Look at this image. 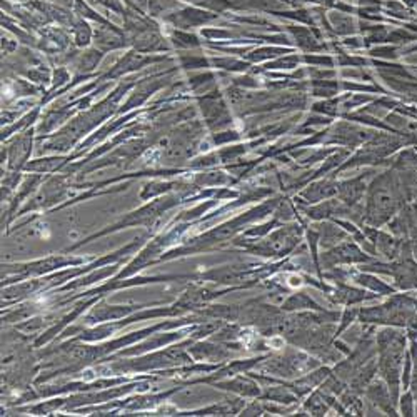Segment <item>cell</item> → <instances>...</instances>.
<instances>
[{"mask_svg": "<svg viewBox=\"0 0 417 417\" xmlns=\"http://www.w3.org/2000/svg\"><path fill=\"white\" fill-rule=\"evenodd\" d=\"M381 371L387 381L392 401L397 403L403 368L406 365V339L397 333H384L381 336Z\"/></svg>", "mask_w": 417, "mask_h": 417, "instance_id": "1", "label": "cell"}, {"mask_svg": "<svg viewBox=\"0 0 417 417\" xmlns=\"http://www.w3.org/2000/svg\"><path fill=\"white\" fill-rule=\"evenodd\" d=\"M401 194H399V182L392 172H385L381 175L371 187L369 194V219L374 224L387 221L389 217L394 216V212L399 207Z\"/></svg>", "mask_w": 417, "mask_h": 417, "instance_id": "2", "label": "cell"}, {"mask_svg": "<svg viewBox=\"0 0 417 417\" xmlns=\"http://www.w3.org/2000/svg\"><path fill=\"white\" fill-rule=\"evenodd\" d=\"M184 2L192 3L194 7H199V9L217 12V14H221V12L227 10L229 7H232L229 0H184Z\"/></svg>", "mask_w": 417, "mask_h": 417, "instance_id": "7", "label": "cell"}, {"mask_svg": "<svg viewBox=\"0 0 417 417\" xmlns=\"http://www.w3.org/2000/svg\"><path fill=\"white\" fill-rule=\"evenodd\" d=\"M364 192V184L361 181H350V182H344L341 185V194L342 199L346 202H354L356 199L361 197V194Z\"/></svg>", "mask_w": 417, "mask_h": 417, "instance_id": "8", "label": "cell"}, {"mask_svg": "<svg viewBox=\"0 0 417 417\" xmlns=\"http://www.w3.org/2000/svg\"><path fill=\"white\" fill-rule=\"evenodd\" d=\"M14 47H15V42H12L9 37H3V35H2V50H3V52L9 54L10 50L14 49Z\"/></svg>", "mask_w": 417, "mask_h": 417, "instance_id": "12", "label": "cell"}, {"mask_svg": "<svg viewBox=\"0 0 417 417\" xmlns=\"http://www.w3.org/2000/svg\"><path fill=\"white\" fill-rule=\"evenodd\" d=\"M217 15L212 14L210 10L199 9V7H177V9L169 12L166 15V21L172 23L174 27L179 29H192V27L205 25V23L212 22Z\"/></svg>", "mask_w": 417, "mask_h": 417, "instance_id": "3", "label": "cell"}, {"mask_svg": "<svg viewBox=\"0 0 417 417\" xmlns=\"http://www.w3.org/2000/svg\"><path fill=\"white\" fill-rule=\"evenodd\" d=\"M401 409H403L404 416H412L414 414V401H412V396L406 392L403 397V403H401Z\"/></svg>", "mask_w": 417, "mask_h": 417, "instance_id": "11", "label": "cell"}, {"mask_svg": "<svg viewBox=\"0 0 417 417\" xmlns=\"http://www.w3.org/2000/svg\"><path fill=\"white\" fill-rule=\"evenodd\" d=\"M311 2H315L319 3V5H326V7L334 5V0H311Z\"/></svg>", "mask_w": 417, "mask_h": 417, "instance_id": "14", "label": "cell"}, {"mask_svg": "<svg viewBox=\"0 0 417 417\" xmlns=\"http://www.w3.org/2000/svg\"><path fill=\"white\" fill-rule=\"evenodd\" d=\"M74 38H76L77 45H87L92 38V27L89 25V22L85 19H77L72 25Z\"/></svg>", "mask_w": 417, "mask_h": 417, "instance_id": "5", "label": "cell"}, {"mask_svg": "<svg viewBox=\"0 0 417 417\" xmlns=\"http://www.w3.org/2000/svg\"><path fill=\"white\" fill-rule=\"evenodd\" d=\"M93 35H95V44L104 50L119 49V47L126 45V35L111 22L100 23Z\"/></svg>", "mask_w": 417, "mask_h": 417, "instance_id": "4", "label": "cell"}, {"mask_svg": "<svg viewBox=\"0 0 417 417\" xmlns=\"http://www.w3.org/2000/svg\"><path fill=\"white\" fill-rule=\"evenodd\" d=\"M47 2L57 3V5H62V7H65V9H70V7H74L76 0H47Z\"/></svg>", "mask_w": 417, "mask_h": 417, "instance_id": "13", "label": "cell"}, {"mask_svg": "<svg viewBox=\"0 0 417 417\" xmlns=\"http://www.w3.org/2000/svg\"><path fill=\"white\" fill-rule=\"evenodd\" d=\"M19 2H27V0H19Z\"/></svg>", "mask_w": 417, "mask_h": 417, "instance_id": "15", "label": "cell"}, {"mask_svg": "<svg viewBox=\"0 0 417 417\" xmlns=\"http://www.w3.org/2000/svg\"><path fill=\"white\" fill-rule=\"evenodd\" d=\"M124 2L131 9L142 12V14H149V0H124Z\"/></svg>", "mask_w": 417, "mask_h": 417, "instance_id": "10", "label": "cell"}, {"mask_svg": "<svg viewBox=\"0 0 417 417\" xmlns=\"http://www.w3.org/2000/svg\"><path fill=\"white\" fill-rule=\"evenodd\" d=\"M172 38H174L175 45H179V47H196V45H199V38L196 37V35L181 32V30L174 32Z\"/></svg>", "mask_w": 417, "mask_h": 417, "instance_id": "9", "label": "cell"}, {"mask_svg": "<svg viewBox=\"0 0 417 417\" xmlns=\"http://www.w3.org/2000/svg\"><path fill=\"white\" fill-rule=\"evenodd\" d=\"M232 7L239 9H275L280 7L278 0H229Z\"/></svg>", "mask_w": 417, "mask_h": 417, "instance_id": "6", "label": "cell"}]
</instances>
